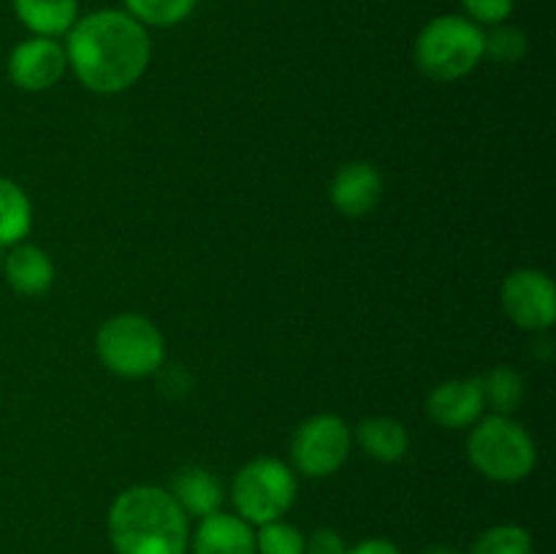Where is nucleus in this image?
<instances>
[{"label": "nucleus", "instance_id": "f257e3e1", "mask_svg": "<svg viewBox=\"0 0 556 554\" xmlns=\"http://www.w3.org/2000/svg\"><path fill=\"white\" fill-rule=\"evenodd\" d=\"M65 60L87 90L112 96L141 79L150 65V36L128 11H92L68 30Z\"/></svg>", "mask_w": 556, "mask_h": 554}, {"label": "nucleus", "instance_id": "f03ea898", "mask_svg": "<svg viewBox=\"0 0 556 554\" xmlns=\"http://www.w3.org/2000/svg\"><path fill=\"white\" fill-rule=\"evenodd\" d=\"M109 541L117 554H185L188 516L166 489L130 487L109 508Z\"/></svg>", "mask_w": 556, "mask_h": 554}, {"label": "nucleus", "instance_id": "7ed1b4c3", "mask_svg": "<svg viewBox=\"0 0 556 554\" xmlns=\"http://www.w3.org/2000/svg\"><path fill=\"white\" fill-rule=\"evenodd\" d=\"M413 58L421 74L434 81H454L483 60V30L459 14L434 16L416 38Z\"/></svg>", "mask_w": 556, "mask_h": 554}, {"label": "nucleus", "instance_id": "20e7f679", "mask_svg": "<svg viewBox=\"0 0 556 554\" xmlns=\"http://www.w3.org/2000/svg\"><path fill=\"white\" fill-rule=\"evenodd\" d=\"M467 456L481 476L500 483H516L535 470V443L530 432L510 416H489L472 429Z\"/></svg>", "mask_w": 556, "mask_h": 554}, {"label": "nucleus", "instance_id": "39448f33", "mask_svg": "<svg viewBox=\"0 0 556 554\" xmlns=\"http://www.w3.org/2000/svg\"><path fill=\"white\" fill-rule=\"evenodd\" d=\"M96 351L103 367L119 378H144L161 369L166 356V342L161 329L150 318L136 313L112 315L98 329Z\"/></svg>", "mask_w": 556, "mask_h": 554}, {"label": "nucleus", "instance_id": "423d86ee", "mask_svg": "<svg viewBox=\"0 0 556 554\" xmlns=\"http://www.w3.org/2000/svg\"><path fill=\"white\" fill-rule=\"evenodd\" d=\"M296 489V476L286 462L261 456L237 473L231 500L237 505V516H242L248 525H266L282 519L291 511Z\"/></svg>", "mask_w": 556, "mask_h": 554}, {"label": "nucleus", "instance_id": "0eeeda50", "mask_svg": "<svg viewBox=\"0 0 556 554\" xmlns=\"http://www.w3.org/2000/svg\"><path fill=\"white\" fill-rule=\"evenodd\" d=\"M351 454V429L340 416L320 413L307 418L293 432L291 459L299 473L309 478H326L340 470Z\"/></svg>", "mask_w": 556, "mask_h": 554}, {"label": "nucleus", "instance_id": "6e6552de", "mask_svg": "<svg viewBox=\"0 0 556 554\" xmlns=\"http://www.w3.org/2000/svg\"><path fill=\"white\" fill-rule=\"evenodd\" d=\"M503 307L516 326L527 331H546L556 320L554 280L541 269H519L505 277Z\"/></svg>", "mask_w": 556, "mask_h": 554}, {"label": "nucleus", "instance_id": "1a4fd4ad", "mask_svg": "<svg viewBox=\"0 0 556 554\" xmlns=\"http://www.w3.org/2000/svg\"><path fill=\"white\" fill-rule=\"evenodd\" d=\"M5 68H9V79L20 90L41 92L63 79L68 60H65V47H60L54 38L33 36L11 49Z\"/></svg>", "mask_w": 556, "mask_h": 554}, {"label": "nucleus", "instance_id": "9d476101", "mask_svg": "<svg viewBox=\"0 0 556 554\" xmlns=\"http://www.w3.org/2000/svg\"><path fill=\"white\" fill-rule=\"evenodd\" d=\"M331 204L345 217H364L378 206L383 196V177L367 161L345 163L331 179Z\"/></svg>", "mask_w": 556, "mask_h": 554}, {"label": "nucleus", "instance_id": "9b49d317", "mask_svg": "<svg viewBox=\"0 0 556 554\" xmlns=\"http://www.w3.org/2000/svg\"><path fill=\"white\" fill-rule=\"evenodd\" d=\"M481 378H456L434 386L427 400V413L445 429H462L478 421L483 413Z\"/></svg>", "mask_w": 556, "mask_h": 554}, {"label": "nucleus", "instance_id": "f8f14e48", "mask_svg": "<svg viewBox=\"0 0 556 554\" xmlns=\"http://www.w3.org/2000/svg\"><path fill=\"white\" fill-rule=\"evenodd\" d=\"M193 554H255L253 525L226 511L204 516L193 536Z\"/></svg>", "mask_w": 556, "mask_h": 554}, {"label": "nucleus", "instance_id": "ddd939ff", "mask_svg": "<svg viewBox=\"0 0 556 554\" xmlns=\"http://www.w3.org/2000/svg\"><path fill=\"white\" fill-rule=\"evenodd\" d=\"M172 498L177 500L185 516L204 519V516L220 511L223 500H226V489H223L220 478L206 470V467H182L172 481Z\"/></svg>", "mask_w": 556, "mask_h": 554}, {"label": "nucleus", "instance_id": "4468645a", "mask_svg": "<svg viewBox=\"0 0 556 554\" xmlns=\"http://www.w3.org/2000/svg\"><path fill=\"white\" fill-rule=\"evenodd\" d=\"M3 275L22 297L47 293L54 282V264L36 244H14L3 255Z\"/></svg>", "mask_w": 556, "mask_h": 554}, {"label": "nucleus", "instance_id": "2eb2a0df", "mask_svg": "<svg viewBox=\"0 0 556 554\" xmlns=\"http://www.w3.org/2000/svg\"><path fill=\"white\" fill-rule=\"evenodd\" d=\"M11 5L33 36L58 38L79 20V0H11Z\"/></svg>", "mask_w": 556, "mask_h": 554}, {"label": "nucleus", "instance_id": "dca6fc26", "mask_svg": "<svg viewBox=\"0 0 556 554\" xmlns=\"http://www.w3.org/2000/svg\"><path fill=\"white\" fill-rule=\"evenodd\" d=\"M356 440L369 459L383 462V465L400 462L410 449V435H407L405 424L391 416L364 418L356 429Z\"/></svg>", "mask_w": 556, "mask_h": 554}, {"label": "nucleus", "instance_id": "f3484780", "mask_svg": "<svg viewBox=\"0 0 556 554\" xmlns=\"http://www.w3.org/2000/svg\"><path fill=\"white\" fill-rule=\"evenodd\" d=\"M33 226V206L14 179L0 177V250L14 248Z\"/></svg>", "mask_w": 556, "mask_h": 554}, {"label": "nucleus", "instance_id": "a211bd4d", "mask_svg": "<svg viewBox=\"0 0 556 554\" xmlns=\"http://www.w3.org/2000/svg\"><path fill=\"white\" fill-rule=\"evenodd\" d=\"M483 405L492 407L497 416H510L525 402V378L514 367H494L481 378Z\"/></svg>", "mask_w": 556, "mask_h": 554}, {"label": "nucleus", "instance_id": "6ab92c4d", "mask_svg": "<svg viewBox=\"0 0 556 554\" xmlns=\"http://www.w3.org/2000/svg\"><path fill=\"white\" fill-rule=\"evenodd\" d=\"M123 3L136 22L152 27L179 25L195 9V0H123Z\"/></svg>", "mask_w": 556, "mask_h": 554}, {"label": "nucleus", "instance_id": "aec40b11", "mask_svg": "<svg viewBox=\"0 0 556 554\" xmlns=\"http://www.w3.org/2000/svg\"><path fill=\"white\" fill-rule=\"evenodd\" d=\"M470 554H532V536L519 525L489 527L472 543Z\"/></svg>", "mask_w": 556, "mask_h": 554}, {"label": "nucleus", "instance_id": "412c9836", "mask_svg": "<svg viewBox=\"0 0 556 554\" xmlns=\"http://www.w3.org/2000/svg\"><path fill=\"white\" fill-rule=\"evenodd\" d=\"M255 554H304V536L288 521H266L255 532Z\"/></svg>", "mask_w": 556, "mask_h": 554}, {"label": "nucleus", "instance_id": "4be33fe9", "mask_svg": "<svg viewBox=\"0 0 556 554\" xmlns=\"http://www.w3.org/2000/svg\"><path fill=\"white\" fill-rule=\"evenodd\" d=\"M483 54L497 63H519L527 54V36L514 25H494L483 33Z\"/></svg>", "mask_w": 556, "mask_h": 554}, {"label": "nucleus", "instance_id": "5701e85b", "mask_svg": "<svg viewBox=\"0 0 556 554\" xmlns=\"http://www.w3.org/2000/svg\"><path fill=\"white\" fill-rule=\"evenodd\" d=\"M467 11V20L476 25H503L514 14L516 0H462Z\"/></svg>", "mask_w": 556, "mask_h": 554}, {"label": "nucleus", "instance_id": "b1692460", "mask_svg": "<svg viewBox=\"0 0 556 554\" xmlns=\"http://www.w3.org/2000/svg\"><path fill=\"white\" fill-rule=\"evenodd\" d=\"M348 546L342 541V536L331 527L324 530H315L313 536L304 538V554H345Z\"/></svg>", "mask_w": 556, "mask_h": 554}, {"label": "nucleus", "instance_id": "393cba45", "mask_svg": "<svg viewBox=\"0 0 556 554\" xmlns=\"http://www.w3.org/2000/svg\"><path fill=\"white\" fill-rule=\"evenodd\" d=\"M345 554H402V552L394 546V543L386 541V538H369V541H362L356 543V546L348 549Z\"/></svg>", "mask_w": 556, "mask_h": 554}, {"label": "nucleus", "instance_id": "a878e982", "mask_svg": "<svg viewBox=\"0 0 556 554\" xmlns=\"http://www.w3.org/2000/svg\"><path fill=\"white\" fill-rule=\"evenodd\" d=\"M421 554H459V552H456L454 546H429L427 552H421Z\"/></svg>", "mask_w": 556, "mask_h": 554}]
</instances>
